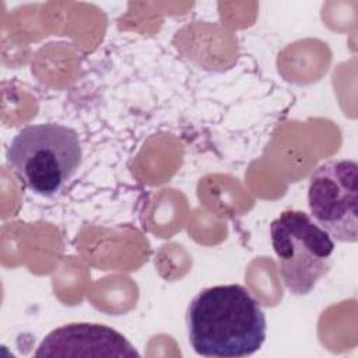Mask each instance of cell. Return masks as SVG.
<instances>
[{"label":"cell","instance_id":"cell-3","mask_svg":"<svg viewBox=\"0 0 358 358\" xmlns=\"http://www.w3.org/2000/svg\"><path fill=\"white\" fill-rule=\"evenodd\" d=\"M270 236L285 288L306 295L327 274L334 239L301 210H285L270 224Z\"/></svg>","mask_w":358,"mask_h":358},{"label":"cell","instance_id":"cell-5","mask_svg":"<svg viewBox=\"0 0 358 358\" xmlns=\"http://www.w3.org/2000/svg\"><path fill=\"white\" fill-rule=\"evenodd\" d=\"M35 357H140L131 343L105 324L70 323L52 330Z\"/></svg>","mask_w":358,"mask_h":358},{"label":"cell","instance_id":"cell-2","mask_svg":"<svg viewBox=\"0 0 358 358\" xmlns=\"http://www.w3.org/2000/svg\"><path fill=\"white\" fill-rule=\"evenodd\" d=\"M76 130L42 123L22 127L11 140L6 159L20 180L35 194L55 196L76 173L81 162Z\"/></svg>","mask_w":358,"mask_h":358},{"label":"cell","instance_id":"cell-1","mask_svg":"<svg viewBox=\"0 0 358 358\" xmlns=\"http://www.w3.org/2000/svg\"><path fill=\"white\" fill-rule=\"evenodd\" d=\"M189 341L203 357L236 358L256 352L266 340V316L239 284L201 289L186 313Z\"/></svg>","mask_w":358,"mask_h":358},{"label":"cell","instance_id":"cell-4","mask_svg":"<svg viewBox=\"0 0 358 358\" xmlns=\"http://www.w3.org/2000/svg\"><path fill=\"white\" fill-rule=\"evenodd\" d=\"M310 217L333 239L354 243L358 239V165L354 159H331L309 178Z\"/></svg>","mask_w":358,"mask_h":358}]
</instances>
